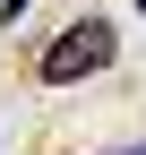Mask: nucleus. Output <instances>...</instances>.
Returning <instances> with one entry per match:
<instances>
[{
	"label": "nucleus",
	"mask_w": 146,
	"mask_h": 155,
	"mask_svg": "<svg viewBox=\"0 0 146 155\" xmlns=\"http://www.w3.org/2000/svg\"><path fill=\"white\" fill-rule=\"evenodd\" d=\"M120 155H146V138H138V147H120Z\"/></svg>",
	"instance_id": "obj_3"
},
{
	"label": "nucleus",
	"mask_w": 146,
	"mask_h": 155,
	"mask_svg": "<svg viewBox=\"0 0 146 155\" xmlns=\"http://www.w3.org/2000/svg\"><path fill=\"white\" fill-rule=\"evenodd\" d=\"M138 9H146V0H138Z\"/></svg>",
	"instance_id": "obj_4"
},
{
	"label": "nucleus",
	"mask_w": 146,
	"mask_h": 155,
	"mask_svg": "<svg viewBox=\"0 0 146 155\" xmlns=\"http://www.w3.org/2000/svg\"><path fill=\"white\" fill-rule=\"evenodd\" d=\"M34 69H43V86H69V78L112 69V26H103V17H78V26H60V35H52V52H43Z\"/></svg>",
	"instance_id": "obj_1"
},
{
	"label": "nucleus",
	"mask_w": 146,
	"mask_h": 155,
	"mask_svg": "<svg viewBox=\"0 0 146 155\" xmlns=\"http://www.w3.org/2000/svg\"><path fill=\"white\" fill-rule=\"evenodd\" d=\"M9 9H26V0H0V17H9Z\"/></svg>",
	"instance_id": "obj_2"
}]
</instances>
